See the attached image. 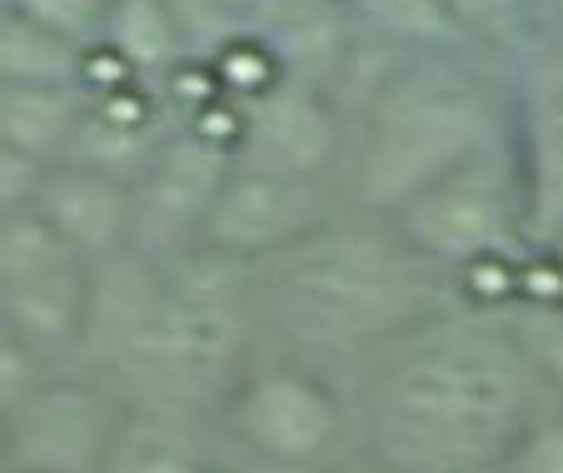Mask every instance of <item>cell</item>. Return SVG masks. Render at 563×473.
Here are the masks:
<instances>
[{
	"label": "cell",
	"instance_id": "obj_30",
	"mask_svg": "<svg viewBox=\"0 0 563 473\" xmlns=\"http://www.w3.org/2000/svg\"><path fill=\"white\" fill-rule=\"evenodd\" d=\"M543 250H553V260L563 264V234H559V240H553V244H543Z\"/></svg>",
	"mask_w": 563,
	"mask_h": 473
},
{
	"label": "cell",
	"instance_id": "obj_3",
	"mask_svg": "<svg viewBox=\"0 0 563 473\" xmlns=\"http://www.w3.org/2000/svg\"><path fill=\"white\" fill-rule=\"evenodd\" d=\"M504 140H509V120L499 95L464 55H399L354 116L350 160H344L354 215L394 220L434 179Z\"/></svg>",
	"mask_w": 563,
	"mask_h": 473
},
{
	"label": "cell",
	"instance_id": "obj_17",
	"mask_svg": "<svg viewBox=\"0 0 563 473\" xmlns=\"http://www.w3.org/2000/svg\"><path fill=\"white\" fill-rule=\"evenodd\" d=\"M354 31L389 51H464L468 35L444 11V0H344Z\"/></svg>",
	"mask_w": 563,
	"mask_h": 473
},
{
	"label": "cell",
	"instance_id": "obj_18",
	"mask_svg": "<svg viewBox=\"0 0 563 473\" xmlns=\"http://www.w3.org/2000/svg\"><path fill=\"white\" fill-rule=\"evenodd\" d=\"M86 51L0 6V85H80Z\"/></svg>",
	"mask_w": 563,
	"mask_h": 473
},
{
	"label": "cell",
	"instance_id": "obj_6",
	"mask_svg": "<svg viewBox=\"0 0 563 473\" xmlns=\"http://www.w3.org/2000/svg\"><path fill=\"white\" fill-rule=\"evenodd\" d=\"M96 264L35 205L0 220V319L45 359L86 349Z\"/></svg>",
	"mask_w": 563,
	"mask_h": 473
},
{
	"label": "cell",
	"instance_id": "obj_13",
	"mask_svg": "<svg viewBox=\"0 0 563 473\" xmlns=\"http://www.w3.org/2000/svg\"><path fill=\"white\" fill-rule=\"evenodd\" d=\"M35 210L90 264L130 250V234H135V189H130V179L75 165V160L45 165L41 189H35Z\"/></svg>",
	"mask_w": 563,
	"mask_h": 473
},
{
	"label": "cell",
	"instance_id": "obj_23",
	"mask_svg": "<svg viewBox=\"0 0 563 473\" xmlns=\"http://www.w3.org/2000/svg\"><path fill=\"white\" fill-rule=\"evenodd\" d=\"M539 319L543 324H539V339H533L529 359L563 389V309H549V315H539Z\"/></svg>",
	"mask_w": 563,
	"mask_h": 473
},
{
	"label": "cell",
	"instance_id": "obj_31",
	"mask_svg": "<svg viewBox=\"0 0 563 473\" xmlns=\"http://www.w3.org/2000/svg\"><path fill=\"white\" fill-rule=\"evenodd\" d=\"M205 473H234V469H205Z\"/></svg>",
	"mask_w": 563,
	"mask_h": 473
},
{
	"label": "cell",
	"instance_id": "obj_27",
	"mask_svg": "<svg viewBox=\"0 0 563 473\" xmlns=\"http://www.w3.org/2000/svg\"><path fill=\"white\" fill-rule=\"evenodd\" d=\"M224 6H230V11L250 25V21H255V6H260V0H224Z\"/></svg>",
	"mask_w": 563,
	"mask_h": 473
},
{
	"label": "cell",
	"instance_id": "obj_25",
	"mask_svg": "<svg viewBox=\"0 0 563 473\" xmlns=\"http://www.w3.org/2000/svg\"><path fill=\"white\" fill-rule=\"evenodd\" d=\"M444 11L454 15L468 41H489V11H484V0H444Z\"/></svg>",
	"mask_w": 563,
	"mask_h": 473
},
{
	"label": "cell",
	"instance_id": "obj_11",
	"mask_svg": "<svg viewBox=\"0 0 563 473\" xmlns=\"http://www.w3.org/2000/svg\"><path fill=\"white\" fill-rule=\"evenodd\" d=\"M330 220L334 215H330L324 179L279 175V169H260V165H240L234 160L200 244L205 250L234 254V260H245V264H260L269 254L289 250V244L309 240V234L324 230Z\"/></svg>",
	"mask_w": 563,
	"mask_h": 473
},
{
	"label": "cell",
	"instance_id": "obj_7",
	"mask_svg": "<svg viewBox=\"0 0 563 473\" xmlns=\"http://www.w3.org/2000/svg\"><path fill=\"white\" fill-rule=\"evenodd\" d=\"M224 424L269 469H324L340 449L344 414L334 389L299 364H260L230 384Z\"/></svg>",
	"mask_w": 563,
	"mask_h": 473
},
{
	"label": "cell",
	"instance_id": "obj_16",
	"mask_svg": "<svg viewBox=\"0 0 563 473\" xmlns=\"http://www.w3.org/2000/svg\"><path fill=\"white\" fill-rule=\"evenodd\" d=\"M100 45H106L135 80L155 85V90L170 80L185 61H195L190 45H185L180 21L170 15L165 0H110Z\"/></svg>",
	"mask_w": 563,
	"mask_h": 473
},
{
	"label": "cell",
	"instance_id": "obj_22",
	"mask_svg": "<svg viewBox=\"0 0 563 473\" xmlns=\"http://www.w3.org/2000/svg\"><path fill=\"white\" fill-rule=\"evenodd\" d=\"M45 165L31 155H15V150L0 145V220H11L15 210L35 205V189H41Z\"/></svg>",
	"mask_w": 563,
	"mask_h": 473
},
{
	"label": "cell",
	"instance_id": "obj_1",
	"mask_svg": "<svg viewBox=\"0 0 563 473\" xmlns=\"http://www.w3.org/2000/svg\"><path fill=\"white\" fill-rule=\"evenodd\" d=\"M374 449L405 473H478L533 424V359L509 329L429 319L374 378Z\"/></svg>",
	"mask_w": 563,
	"mask_h": 473
},
{
	"label": "cell",
	"instance_id": "obj_14",
	"mask_svg": "<svg viewBox=\"0 0 563 473\" xmlns=\"http://www.w3.org/2000/svg\"><path fill=\"white\" fill-rule=\"evenodd\" d=\"M214 469L190 409L120 399L106 473H205Z\"/></svg>",
	"mask_w": 563,
	"mask_h": 473
},
{
	"label": "cell",
	"instance_id": "obj_19",
	"mask_svg": "<svg viewBox=\"0 0 563 473\" xmlns=\"http://www.w3.org/2000/svg\"><path fill=\"white\" fill-rule=\"evenodd\" d=\"M5 6L21 11L25 21L55 31L60 41L80 45V51L100 45V31H106V15H110V0H5Z\"/></svg>",
	"mask_w": 563,
	"mask_h": 473
},
{
	"label": "cell",
	"instance_id": "obj_8",
	"mask_svg": "<svg viewBox=\"0 0 563 473\" xmlns=\"http://www.w3.org/2000/svg\"><path fill=\"white\" fill-rule=\"evenodd\" d=\"M234 169V150L210 140L195 125H175L165 145L155 150L135 175V234L130 250L150 260H175L205 240V224L214 215L224 179Z\"/></svg>",
	"mask_w": 563,
	"mask_h": 473
},
{
	"label": "cell",
	"instance_id": "obj_29",
	"mask_svg": "<svg viewBox=\"0 0 563 473\" xmlns=\"http://www.w3.org/2000/svg\"><path fill=\"white\" fill-rule=\"evenodd\" d=\"M0 473H5V419H0Z\"/></svg>",
	"mask_w": 563,
	"mask_h": 473
},
{
	"label": "cell",
	"instance_id": "obj_2",
	"mask_svg": "<svg viewBox=\"0 0 563 473\" xmlns=\"http://www.w3.org/2000/svg\"><path fill=\"white\" fill-rule=\"evenodd\" d=\"M434 264L394 220H330L309 240L255 264V305L305 349H354L429 324Z\"/></svg>",
	"mask_w": 563,
	"mask_h": 473
},
{
	"label": "cell",
	"instance_id": "obj_4",
	"mask_svg": "<svg viewBox=\"0 0 563 473\" xmlns=\"http://www.w3.org/2000/svg\"><path fill=\"white\" fill-rule=\"evenodd\" d=\"M255 309V264L205 244L159 260L150 319L106 364L125 389L120 399L190 409L200 394L220 389L245 354Z\"/></svg>",
	"mask_w": 563,
	"mask_h": 473
},
{
	"label": "cell",
	"instance_id": "obj_21",
	"mask_svg": "<svg viewBox=\"0 0 563 473\" xmlns=\"http://www.w3.org/2000/svg\"><path fill=\"white\" fill-rule=\"evenodd\" d=\"M504 463H509V473H563V414L533 419Z\"/></svg>",
	"mask_w": 563,
	"mask_h": 473
},
{
	"label": "cell",
	"instance_id": "obj_24",
	"mask_svg": "<svg viewBox=\"0 0 563 473\" xmlns=\"http://www.w3.org/2000/svg\"><path fill=\"white\" fill-rule=\"evenodd\" d=\"M314 473H405L399 463H389L379 449H369V453H334L324 469H314Z\"/></svg>",
	"mask_w": 563,
	"mask_h": 473
},
{
	"label": "cell",
	"instance_id": "obj_5",
	"mask_svg": "<svg viewBox=\"0 0 563 473\" xmlns=\"http://www.w3.org/2000/svg\"><path fill=\"white\" fill-rule=\"evenodd\" d=\"M394 230L405 234V244L419 260H429L434 270L449 274L489 260V254L529 250L519 169H514L509 140L474 155L468 165L449 169L424 195H415L405 210L394 215Z\"/></svg>",
	"mask_w": 563,
	"mask_h": 473
},
{
	"label": "cell",
	"instance_id": "obj_20",
	"mask_svg": "<svg viewBox=\"0 0 563 473\" xmlns=\"http://www.w3.org/2000/svg\"><path fill=\"white\" fill-rule=\"evenodd\" d=\"M45 378H51L45 374V354L0 319V419H11Z\"/></svg>",
	"mask_w": 563,
	"mask_h": 473
},
{
	"label": "cell",
	"instance_id": "obj_10",
	"mask_svg": "<svg viewBox=\"0 0 563 473\" xmlns=\"http://www.w3.org/2000/svg\"><path fill=\"white\" fill-rule=\"evenodd\" d=\"M350 116L324 85L279 75L265 95L245 100V125H240L234 160L279 169V175L324 179L350 160Z\"/></svg>",
	"mask_w": 563,
	"mask_h": 473
},
{
	"label": "cell",
	"instance_id": "obj_28",
	"mask_svg": "<svg viewBox=\"0 0 563 473\" xmlns=\"http://www.w3.org/2000/svg\"><path fill=\"white\" fill-rule=\"evenodd\" d=\"M539 15H553V21H563V0H529Z\"/></svg>",
	"mask_w": 563,
	"mask_h": 473
},
{
	"label": "cell",
	"instance_id": "obj_15",
	"mask_svg": "<svg viewBox=\"0 0 563 473\" xmlns=\"http://www.w3.org/2000/svg\"><path fill=\"white\" fill-rule=\"evenodd\" d=\"M86 116L80 85H0V145L41 165L65 160Z\"/></svg>",
	"mask_w": 563,
	"mask_h": 473
},
{
	"label": "cell",
	"instance_id": "obj_12",
	"mask_svg": "<svg viewBox=\"0 0 563 473\" xmlns=\"http://www.w3.org/2000/svg\"><path fill=\"white\" fill-rule=\"evenodd\" d=\"M509 150L523 195V240L529 250H543L563 234V70L549 65L529 75Z\"/></svg>",
	"mask_w": 563,
	"mask_h": 473
},
{
	"label": "cell",
	"instance_id": "obj_9",
	"mask_svg": "<svg viewBox=\"0 0 563 473\" xmlns=\"http://www.w3.org/2000/svg\"><path fill=\"white\" fill-rule=\"evenodd\" d=\"M120 394L96 378H45L5 419V473H106Z\"/></svg>",
	"mask_w": 563,
	"mask_h": 473
},
{
	"label": "cell",
	"instance_id": "obj_26",
	"mask_svg": "<svg viewBox=\"0 0 563 473\" xmlns=\"http://www.w3.org/2000/svg\"><path fill=\"white\" fill-rule=\"evenodd\" d=\"M484 11H489V35H509L514 25H523L533 6L529 0H484Z\"/></svg>",
	"mask_w": 563,
	"mask_h": 473
}]
</instances>
